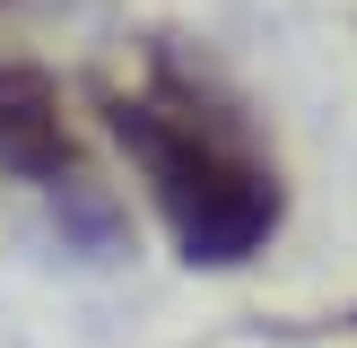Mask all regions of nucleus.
Returning <instances> with one entry per match:
<instances>
[{"label": "nucleus", "mask_w": 357, "mask_h": 348, "mask_svg": "<svg viewBox=\"0 0 357 348\" xmlns=\"http://www.w3.org/2000/svg\"><path fill=\"white\" fill-rule=\"evenodd\" d=\"M96 113L139 166V183H149L157 218L192 270H244L279 235L288 183H279L271 148L253 139L244 104L183 52H149L139 79H105Z\"/></svg>", "instance_id": "1"}, {"label": "nucleus", "mask_w": 357, "mask_h": 348, "mask_svg": "<svg viewBox=\"0 0 357 348\" xmlns=\"http://www.w3.org/2000/svg\"><path fill=\"white\" fill-rule=\"evenodd\" d=\"M0 174L52 191V200L79 191V183H96L61 87H52V70H35V61H0Z\"/></svg>", "instance_id": "2"}, {"label": "nucleus", "mask_w": 357, "mask_h": 348, "mask_svg": "<svg viewBox=\"0 0 357 348\" xmlns=\"http://www.w3.org/2000/svg\"><path fill=\"white\" fill-rule=\"evenodd\" d=\"M0 9H9V0H0Z\"/></svg>", "instance_id": "3"}]
</instances>
